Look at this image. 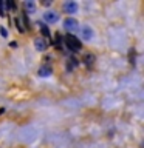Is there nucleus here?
Wrapping results in <instances>:
<instances>
[{
    "label": "nucleus",
    "mask_w": 144,
    "mask_h": 148,
    "mask_svg": "<svg viewBox=\"0 0 144 148\" xmlns=\"http://www.w3.org/2000/svg\"><path fill=\"white\" fill-rule=\"evenodd\" d=\"M65 45H67L68 49H71V51H79L81 49V40H79L78 37L71 36V34H68L67 37H65Z\"/></svg>",
    "instance_id": "nucleus-1"
},
{
    "label": "nucleus",
    "mask_w": 144,
    "mask_h": 148,
    "mask_svg": "<svg viewBox=\"0 0 144 148\" xmlns=\"http://www.w3.org/2000/svg\"><path fill=\"white\" fill-rule=\"evenodd\" d=\"M62 9H64V12L68 14V16H73V14L78 12L79 6H78L76 2H73V0H68V2H65V3L62 5Z\"/></svg>",
    "instance_id": "nucleus-2"
},
{
    "label": "nucleus",
    "mask_w": 144,
    "mask_h": 148,
    "mask_svg": "<svg viewBox=\"0 0 144 148\" xmlns=\"http://www.w3.org/2000/svg\"><path fill=\"white\" fill-rule=\"evenodd\" d=\"M81 37H82V40H85V42H90L93 37H95V31L91 29V26H88V25H84L81 28Z\"/></svg>",
    "instance_id": "nucleus-3"
},
{
    "label": "nucleus",
    "mask_w": 144,
    "mask_h": 148,
    "mask_svg": "<svg viewBox=\"0 0 144 148\" xmlns=\"http://www.w3.org/2000/svg\"><path fill=\"white\" fill-rule=\"evenodd\" d=\"M44 20L46 23H56L59 20V14L56 11H45L44 12Z\"/></svg>",
    "instance_id": "nucleus-4"
},
{
    "label": "nucleus",
    "mask_w": 144,
    "mask_h": 148,
    "mask_svg": "<svg viewBox=\"0 0 144 148\" xmlns=\"http://www.w3.org/2000/svg\"><path fill=\"white\" fill-rule=\"evenodd\" d=\"M64 28L67 31H74V29H78V20H74L73 17H67L64 20Z\"/></svg>",
    "instance_id": "nucleus-5"
},
{
    "label": "nucleus",
    "mask_w": 144,
    "mask_h": 148,
    "mask_svg": "<svg viewBox=\"0 0 144 148\" xmlns=\"http://www.w3.org/2000/svg\"><path fill=\"white\" fill-rule=\"evenodd\" d=\"M51 73H53V69H51L50 65H44V66L39 68V76L40 77H48V76H51Z\"/></svg>",
    "instance_id": "nucleus-6"
},
{
    "label": "nucleus",
    "mask_w": 144,
    "mask_h": 148,
    "mask_svg": "<svg viewBox=\"0 0 144 148\" xmlns=\"http://www.w3.org/2000/svg\"><path fill=\"white\" fill-rule=\"evenodd\" d=\"M34 46H36L37 51H45V49H46V42H45V39H42V37L36 39V40H34Z\"/></svg>",
    "instance_id": "nucleus-7"
},
{
    "label": "nucleus",
    "mask_w": 144,
    "mask_h": 148,
    "mask_svg": "<svg viewBox=\"0 0 144 148\" xmlns=\"http://www.w3.org/2000/svg\"><path fill=\"white\" fill-rule=\"evenodd\" d=\"M25 8H26V12L31 14V12L36 11V3L31 2V0H28V2H25Z\"/></svg>",
    "instance_id": "nucleus-8"
},
{
    "label": "nucleus",
    "mask_w": 144,
    "mask_h": 148,
    "mask_svg": "<svg viewBox=\"0 0 144 148\" xmlns=\"http://www.w3.org/2000/svg\"><path fill=\"white\" fill-rule=\"evenodd\" d=\"M22 20H23V23H25V26H23V28H25V29H28V28H30V22H28V17H26L25 12L22 14Z\"/></svg>",
    "instance_id": "nucleus-9"
},
{
    "label": "nucleus",
    "mask_w": 144,
    "mask_h": 148,
    "mask_svg": "<svg viewBox=\"0 0 144 148\" xmlns=\"http://www.w3.org/2000/svg\"><path fill=\"white\" fill-rule=\"evenodd\" d=\"M93 62H95V57H93L91 54H88V56H85V63H87V65H91Z\"/></svg>",
    "instance_id": "nucleus-10"
},
{
    "label": "nucleus",
    "mask_w": 144,
    "mask_h": 148,
    "mask_svg": "<svg viewBox=\"0 0 144 148\" xmlns=\"http://www.w3.org/2000/svg\"><path fill=\"white\" fill-rule=\"evenodd\" d=\"M40 31H42V34H45L46 37H50V29H48L46 26H44V25H42V26H40Z\"/></svg>",
    "instance_id": "nucleus-11"
},
{
    "label": "nucleus",
    "mask_w": 144,
    "mask_h": 148,
    "mask_svg": "<svg viewBox=\"0 0 144 148\" xmlns=\"http://www.w3.org/2000/svg\"><path fill=\"white\" fill-rule=\"evenodd\" d=\"M16 23H17V29H19V31H20V32L25 31V28H23V25L20 23V18H16Z\"/></svg>",
    "instance_id": "nucleus-12"
},
{
    "label": "nucleus",
    "mask_w": 144,
    "mask_h": 148,
    "mask_svg": "<svg viewBox=\"0 0 144 148\" xmlns=\"http://www.w3.org/2000/svg\"><path fill=\"white\" fill-rule=\"evenodd\" d=\"M0 16H5V11H3V3H0Z\"/></svg>",
    "instance_id": "nucleus-13"
},
{
    "label": "nucleus",
    "mask_w": 144,
    "mask_h": 148,
    "mask_svg": "<svg viewBox=\"0 0 144 148\" xmlns=\"http://www.w3.org/2000/svg\"><path fill=\"white\" fill-rule=\"evenodd\" d=\"M0 31H2V36H3V37H6V29H5V28H2Z\"/></svg>",
    "instance_id": "nucleus-14"
}]
</instances>
